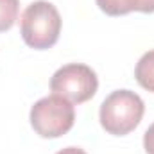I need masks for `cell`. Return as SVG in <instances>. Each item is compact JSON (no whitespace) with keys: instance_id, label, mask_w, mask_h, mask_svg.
<instances>
[{"instance_id":"1","label":"cell","mask_w":154,"mask_h":154,"mask_svg":"<svg viewBox=\"0 0 154 154\" xmlns=\"http://www.w3.org/2000/svg\"><path fill=\"white\" fill-rule=\"evenodd\" d=\"M20 32L23 41L36 50L50 48L57 43L61 32V16L54 4L36 0L22 14Z\"/></svg>"},{"instance_id":"2","label":"cell","mask_w":154,"mask_h":154,"mask_svg":"<svg viewBox=\"0 0 154 154\" xmlns=\"http://www.w3.org/2000/svg\"><path fill=\"white\" fill-rule=\"evenodd\" d=\"M145 104L142 97L131 90H116L100 104V125L106 133L124 136L136 129L142 122Z\"/></svg>"},{"instance_id":"3","label":"cell","mask_w":154,"mask_h":154,"mask_svg":"<svg viewBox=\"0 0 154 154\" xmlns=\"http://www.w3.org/2000/svg\"><path fill=\"white\" fill-rule=\"evenodd\" d=\"M74 122L72 102L56 93L39 99L31 109V125L41 138H59L74 127Z\"/></svg>"},{"instance_id":"4","label":"cell","mask_w":154,"mask_h":154,"mask_svg":"<svg viewBox=\"0 0 154 154\" xmlns=\"http://www.w3.org/2000/svg\"><path fill=\"white\" fill-rule=\"evenodd\" d=\"M97 74L90 66L81 63H70L61 66L50 79V90L56 95H61L75 104L90 100L97 93Z\"/></svg>"},{"instance_id":"5","label":"cell","mask_w":154,"mask_h":154,"mask_svg":"<svg viewBox=\"0 0 154 154\" xmlns=\"http://www.w3.org/2000/svg\"><path fill=\"white\" fill-rule=\"evenodd\" d=\"M97 5L109 16H122L131 11L154 13V0H97Z\"/></svg>"},{"instance_id":"6","label":"cell","mask_w":154,"mask_h":154,"mask_svg":"<svg viewBox=\"0 0 154 154\" xmlns=\"http://www.w3.org/2000/svg\"><path fill=\"white\" fill-rule=\"evenodd\" d=\"M134 77L142 88L154 93V50L145 52L140 57L134 68Z\"/></svg>"},{"instance_id":"7","label":"cell","mask_w":154,"mask_h":154,"mask_svg":"<svg viewBox=\"0 0 154 154\" xmlns=\"http://www.w3.org/2000/svg\"><path fill=\"white\" fill-rule=\"evenodd\" d=\"M18 0H0V32L9 31L18 20Z\"/></svg>"},{"instance_id":"8","label":"cell","mask_w":154,"mask_h":154,"mask_svg":"<svg viewBox=\"0 0 154 154\" xmlns=\"http://www.w3.org/2000/svg\"><path fill=\"white\" fill-rule=\"evenodd\" d=\"M143 147L147 154H154V124L149 125V129L143 134Z\"/></svg>"},{"instance_id":"9","label":"cell","mask_w":154,"mask_h":154,"mask_svg":"<svg viewBox=\"0 0 154 154\" xmlns=\"http://www.w3.org/2000/svg\"><path fill=\"white\" fill-rule=\"evenodd\" d=\"M56 154H86V152L82 149H79V147H66V149H61Z\"/></svg>"}]
</instances>
